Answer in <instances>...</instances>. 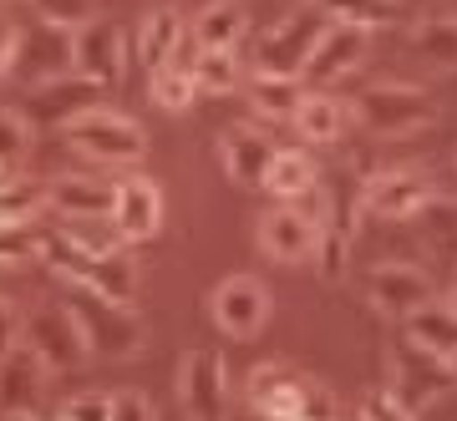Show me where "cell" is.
Returning <instances> with one entry per match:
<instances>
[{
  "label": "cell",
  "instance_id": "d4e9b609",
  "mask_svg": "<svg viewBox=\"0 0 457 421\" xmlns=\"http://www.w3.org/2000/svg\"><path fill=\"white\" fill-rule=\"evenodd\" d=\"M183 36H188V26H183L179 11H173V5H153L143 16V26H137V56H143L147 71H158V66L173 56V46H179Z\"/></svg>",
  "mask_w": 457,
  "mask_h": 421
},
{
  "label": "cell",
  "instance_id": "30bf717a",
  "mask_svg": "<svg viewBox=\"0 0 457 421\" xmlns=\"http://www.w3.org/2000/svg\"><path fill=\"white\" fill-rule=\"evenodd\" d=\"M209 315L224 335H239V341H245V335H254V330L270 320V290L249 275H228V279L213 285Z\"/></svg>",
  "mask_w": 457,
  "mask_h": 421
},
{
  "label": "cell",
  "instance_id": "9a60e30c",
  "mask_svg": "<svg viewBox=\"0 0 457 421\" xmlns=\"http://www.w3.org/2000/svg\"><path fill=\"white\" fill-rule=\"evenodd\" d=\"M275 158H279L275 137L264 128H254V122H239V128H228L224 137H219V162H224V173L234 183H245V188H264Z\"/></svg>",
  "mask_w": 457,
  "mask_h": 421
},
{
  "label": "cell",
  "instance_id": "60d3db41",
  "mask_svg": "<svg viewBox=\"0 0 457 421\" xmlns=\"http://www.w3.org/2000/svg\"><path fill=\"white\" fill-rule=\"evenodd\" d=\"M447 310L457 315V275H453V285H447Z\"/></svg>",
  "mask_w": 457,
  "mask_h": 421
},
{
  "label": "cell",
  "instance_id": "7a4b0ae2",
  "mask_svg": "<svg viewBox=\"0 0 457 421\" xmlns=\"http://www.w3.org/2000/svg\"><path fill=\"white\" fill-rule=\"evenodd\" d=\"M351 117L371 137H407V132H422L437 122V107L422 87H407V81H376L366 87L356 102H351Z\"/></svg>",
  "mask_w": 457,
  "mask_h": 421
},
{
  "label": "cell",
  "instance_id": "4fadbf2b",
  "mask_svg": "<svg viewBox=\"0 0 457 421\" xmlns=\"http://www.w3.org/2000/svg\"><path fill=\"white\" fill-rule=\"evenodd\" d=\"M102 87H92L87 77H77V71H66V77L56 81H41V87H31V102H26V122L31 128H66L71 117H82L87 107H97Z\"/></svg>",
  "mask_w": 457,
  "mask_h": 421
},
{
  "label": "cell",
  "instance_id": "d6a6232c",
  "mask_svg": "<svg viewBox=\"0 0 457 421\" xmlns=\"http://www.w3.org/2000/svg\"><path fill=\"white\" fill-rule=\"evenodd\" d=\"M31 153V122L21 112H0V173H16Z\"/></svg>",
  "mask_w": 457,
  "mask_h": 421
},
{
  "label": "cell",
  "instance_id": "7bdbcfd3",
  "mask_svg": "<svg viewBox=\"0 0 457 421\" xmlns=\"http://www.w3.org/2000/svg\"><path fill=\"white\" fill-rule=\"evenodd\" d=\"M279 5H285V11H300V5H311V0H279Z\"/></svg>",
  "mask_w": 457,
  "mask_h": 421
},
{
  "label": "cell",
  "instance_id": "f1b7e54d",
  "mask_svg": "<svg viewBox=\"0 0 457 421\" xmlns=\"http://www.w3.org/2000/svg\"><path fill=\"white\" fill-rule=\"evenodd\" d=\"M264 188H270L279 203H295V198H305V194H315V188H320V173H315V162L305 158V153L279 147V158H275V168H270Z\"/></svg>",
  "mask_w": 457,
  "mask_h": 421
},
{
  "label": "cell",
  "instance_id": "ac0fdd59",
  "mask_svg": "<svg viewBox=\"0 0 457 421\" xmlns=\"http://www.w3.org/2000/svg\"><path fill=\"white\" fill-rule=\"evenodd\" d=\"M112 224L128 244H143L163 228V194L153 178H122L112 203Z\"/></svg>",
  "mask_w": 457,
  "mask_h": 421
},
{
  "label": "cell",
  "instance_id": "52a82bcc",
  "mask_svg": "<svg viewBox=\"0 0 457 421\" xmlns=\"http://www.w3.org/2000/svg\"><path fill=\"white\" fill-rule=\"evenodd\" d=\"M71 71L87 77L92 87H117L128 77V41H122V26L107 16H92L87 26L71 31Z\"/></svg>",
  "mask_w": 457,
  "mask_h": 421
},
{
  "label": "cell",
  "instance_id": "836d02e7",
  "mask_svg": "<svg viewBox=\"0 0 457 421\" xmlns=\"http://www.w3.org/2000/svg\"><path fill=\"white\" fill-rule=\"evenodd\" d=\"M36 21H46L56 31H77L87 21L97 16V0H31Z\"/></svg>",
  "mask_w": 457,
  "mask_h": 421
},
{
  "label": "cell",
  "instance_id": "9c48e42d",
  "mask_svg": "<svg viewBox=\"0 0 457 421\" xmlns=\"http://www.w3.org/2000/svg\"><path fill=\"white\" fill-rule=\"evenodd\" d=\"M366 300H371L381 315H396V320H407L411 310H422L437 300V290H432V275L427 269H417V264H371V275H366Z\"/></svg>",
  "mask_w": 457,
  "mask_h": 421
},
{
  "label": "cell",
  "instance_id": "83f0119b",
  "mask_svg": "<svg viewBox=\"0 0 457 421\" xmlns=\"http://www.w3.org/2000/svg\"><path fill=\"white\" fill-rule=\"evenodd\" d=\"M311 5L326 21H345L361 31H376V26H392L407 16V0H311Z\"/></svg>",
  "mask_w": 457,
  "mask_h": 421
},
{
  "label": "cell",
  "instance_id": "4316f807",
  "mask_svg": "<svg viewBox=\"0 0 457 421\" xmlns=\"http://www.w3.org/2000/svg\"><path fill=\"white\" fill-rule=\"evenodd\" d=\"M345 122H351V112H345V102L330 97V92H305V102L295 107V128H300L305 143H336L345 132Z\"/></svg>",
  "mask_w": 457,
  "mask_h": 421
},
{
  "label": "cell",
  "instance_id": "ffe728a7",
  "mask_svg": "<svg viewBox=\"0 0 457 421\" xmlns=\"http://www.w3.org/2000/svg\"><path fill=\"white\" fill-rule=\"evenodd\" d=\"M249 406L260 411V417L270 421H295V411H300V391H305V376L290 371V366H279V360H270V366H254V376H249Z\"/></svg>",
  "mask_w": 457,
  "mask_h": 421
},
{
  "label": "cell",
  "instance_id": "ee69618b",
  "mask_svg": "<svg viewBox=\"0 0 457 421\" xmlns=\"http://www.w3.org/2000/svg\"><path fill=\"white\" fill-rule=\"evenodd\" d=\"M5 421H36V417H5Z\"/></svg>",
  "mask_w": 457,
  "mask_h": 421
},
{
  "label": "cell",
  "instance_id": "74e56055",
  "mask_svg": "<svg viewBox=\"0 0 457 421\" xmlns=\"http://www.w3.org/2000/svg\"><path fill=\"white\" fill-rule=\"evenodd\" d=\"M112 421H158V406L143 391H117L112 396Z\"/></svg>",
  "mask_w": 457,
  "mask_h": 421
},
{
  "label": "cell",
  "instance_id": "7c38bea8",
  "mask_svg": "<svg viewBox=\"0 0 457 421\" xmlns=\"http://www.w3.org/2000/svg\"><path fill=\"white\" fill-rule=\"evenodd\" d=\"M432 203H437L432 178L417 168H392V173H376L366 183V213H376V219H417Z\"/></svg>",
  "mask_w": 457,
  "mask_h": 421
},
{
  "label": "cell",
  "instance_id": "603a6c76",
  "mask_svg": "<svg viewBox=\"0 0 457 421\" xmlns=\"http://www.w3.org/2000/svg\"><path fill=\"white\" fill-rule=\"evenodd\" d=\"M188 31H194V41L204 51H234L249 31V5L245 0H209Z\"/></svg>",
  "mask_w": 457,
  "mask_h": 421
},
{
  "label": "cell",
  "instance_id": "d590c367",
  "mask_svg": "<svg viewBox=\"0 0 457 421\" xmlns=\"http://www.w3.org/2000/svg\"><path fill=\"white\" fill-rule=\"evenodd\" d=\"M56 421H112V396H102V391H82V396L62 401Z\"/></svg>",
  "mask_w": 457,
  "mask_h": 421
},
{
  "label": "cell",
  "instance_id": "8fae6325",
  "mask_svg": "<svg viewBox=\"0 0 457 421\" xmlns=\"http://www.w3.org/2000/svg\"><path fill=\"white\" fill-rule=\"evenodd\" d=\"M11 71L41 87V81H56L71 71V31H56L46 21H31L26 31H16V62Z\"/></svg>",
  "mask_w": 457,
  "mask_h": 421
},
{
  "label": "cell",
  "instance_id": "7402d4cb",
  "mask_svg": "<svg viewBox=\"0 0 457 421\" xmlns=\"http://www.w3.org/2000/svg\"><path fill=\"white\" fill-rule=\"evenodd\" d=\"M402 341L427 351V356L447 360L457 351V315L447 310V300H432V305L411 310L407 320H402Z\"/></svg>",
  "mask_w": 457,
  "mask_h": 421
},
{
  "label": "cell",
  "instance_id": "8992f818",
  "mask_svg": "<svg viewBox=\"0 0 457 421\" xmlns=\"http://www.w3.org/2000/svg\"><path fill=\"white\" fill-rule=\"evenodd\" d=\"M326 26H330V21L320 16L315 5L285 11V16L260 36V46H254V71H264V77H300Z\"/></svg>",
  "mask_w": 457,
  "mask_h": 421
},
{
  "label": "cell",
  "instance_id": "f35d334b",
  "mask_svg": "<svg viewBox=\"0 0 457 421\" xmlns=\"http://www.w3.org/2000/svg\"><path fill=\"white\" fill-rule=\"evenodd\" d=\"M16 345H21V315H16V310H11V300L0 294V360L11 356Z\"/></svg>",
  "mask_w": 457,
  "mask_h": 421
},
{
  "label": "cell",
  "instance_id": "8d00e7d4",
  "mask_svg": "<svg viewBox=\"0 0 457 421\" xmlns=\"http://www.w3.org/2000/svg\"><path fill=\"white\" fill-rule=\"evenodd\" d=\"M356 421H417V417L396 401L392 391H366L361 406H356Z\"/></svg>",
  "mask_w": 457,
  "mask_h": 421
},
{
  "label": "cell",
  "instance_id": "5b68a950",
  "mask_svg": "<svg viewBox=\"0 0 457 421\" xmlns=\"http://www.w3.org/2000/svg\"><path fill=\"white\" fill-rule=\"evenodd\" d=\"M21 341H26V351H31L46 371H77V366L92 360V351H87L66 300H36V305L26 310V320H21Z\"/></svg>",
  "mask_w": 457,
  "mask_h": 421
},
{
  "label": "cell",
  "instance_id": "1f68e13d",
  "mask_svg": "<svg viewBox=\"0 0 457 421\" xmlns=\"http://www.w3.org/2000/svg\"><path fill=\"white\" fill-rule=\"evenodd\" d=\"M62 228L82 244L92 260H97V254H112V249H128V239L117 234L112 219H62Z\"/></svg>",
  "mask_w": 457,
  "mask_h": 421
},
{
  "label": "cell",
  "instance_id": "277c9868",
  "mask_svg": "<svg viewBox=\"0 0 457 421\" xmlns=\"http://www.w3.org/2000/svg\"><path fill=\"white\" fill-rule=\"evenodd\" d=\"M320 224H326V198L320 188L305 198H295V203H279V209L260 213V228H254V239L270 260L279 264H305L315 254V244H320Z\"/></svg>",
  "mask_w": 457,
  "mask_h": 421
},
{
  "label": "cell",
  "instance_id": "b9f144b4",
  "mask_svg": "<svg viewBox=\"0 0 457 421\" xmlns=\"http://www.w3.org/2000/svg\"><path fill=\"white\" fill-rule=\"evenodd\" d=\"M447 376H453V386H457V351L447 356Z\"/></svg>",
  "mask_w": 457,
  "mask_h": 421
},
{
  "label": "cell",
  "instance_id": "e0dca14e",
  "mask_svg": "<svg viewBox=\"0 0 457 421\" xmlns=\"http://www.w3.org/2000/svg\"><path fill=\"white\" fill-rule=\"evenodd\" d=\"M117 183L87 178V173H66V178L46 183V213L56 219H112Z\"/></svg>",
  "mask_w": 457,
  "mask_h": 421
},
{
  "label": "cell",
  "instance_id": "484cf974",
  "mask_svg": "<svg viewBox=\"0 0 457 421\" xmlns=\"http://www.w3.org/2000/svg\"><path fill=\"white\" fill-rule=\"evenodd\" d=\"M411 51L432 71H457V16H422L411 26Z\"/></svg>",
  "mask_w": 457,
  "mask_h": 421
},
{
  "label": "cell",
  "instance_id": "cb8c5ba5",
  "mask_svg": "<svg viewBox=\"0 0 457 421\" xmlns=\"http://www.w3.org/2000/svg\"><path fill=\"white\" fill-rule=\"evenodd\" d=\"M239 92H245V102L254 107V117L295 122V107L305 102V81H300V77H264V71H254Z\"/></svg>",
  "mask_w": 457,
  "mask_h": 421
},
{
  "label": "cell",
  "instance_id": "d6986e66",
  "mask_svg": "<svg viewBox=\"0 0 457 421\" xmlns=\"http://www.w3.org/2000/svg\"><path fill=\"white\" fill-rule=\"evenodd\" d=\"M46 376H51L46 366L26 345H16L0 360V417H31L36 401L46 396Z\"/></svg>",
  "mask_w": 457,
  "mask_h": 421
},
{
  "label": "cell",
  "instance_id": "e575fe53",
  "mask_svg": "<svg viewBox=\"0 0 457 421\" xmlns=\"http://www.w3.org/2000/svg\"><path fill=\"white\" fill-rule=\"evenodd\" d=\"M295 421H341V401L330 396V386H320V381L305 376V391H300V411H295Z\"/></svg>",
  "mask_w": 457,
  "mask_h": 421
},
{
  "label": "cell",
  "instance_id": "2e32d148",
  "mask_svg": "<svg viewBox=\"0 0 457 421\" xmlns=\"http://www.w3.org/2000/svg\"><path fill=\"white\" fill-rule=\"evenodd\" d=\"M366 36L361 26H345V21H330L326 31H320V41H315L311 62H305V71H300V81L305 87H330V81L351 77L361 66V56H366Z\"/></svg>",
  "mask_w": 457,
  "mask_h": 421
},
{
  "label": "cell",
  "instance_id": "f546056e",
  "mask_svg": "<svg viewBox=\"0 0 457 421\" xmlns=\"http://www.w3.org/2000/svg\"><path fill=\"white\" fill-rule=\"evenodd\" d=\"M194 87L198 92H209V97L239 92V87H245V77H239V56H234V51H198Z\"/></svg>",
  "mask_w": 457,
  "mask_h": 421
},
{
  "label": "cell",
  "instance_id": "5bb4252c",
  "mask_svg": "<svg viewBox=\"0 0 457 421\" xmlns=\"http://www.w3.org/2000/svg\"><path fill=\"white\" fill-rule=\"evenodd\" d=\"M447 381H453V376H447V360L427 356V351H417V345H407V341L396 345V356H392V396L407 406L411 417H417L422 406L437 401Z\"/></svg>",
  "mask_w": 457,
  "mask_h": 421
},
{
  "label": "cell",
  "instance_id": "3957f363",
  "mask_svg": "<svg viewBox=\"0 0 457 421\" xmlns=\"http://www.w3.org/2000/svg\"><path fill=\"white\" fill-rule=\"evenodd\" d=\"M62 132L82 158L107 162V168H128V162H137L147 153V132L137 128L128 112H112V107H87V112L71 117Z\"/></svg>",
  "mask_w": 457,
  "mask_h": 421
},
{
  "label": "cell",
  "instance_id": "ab89813d",
  "mask_svg": "<svg viewBox=\"0 0 457 421\" xmlns=\"http://www.w3.org/2000/svg\"><path fill=\"white\" fill-rule=\"evenodd\" d=\"M11 62H16V26L0 16V77H11Z\"/></svg>",
  "mask_w": 457,
  "mask_h": 421
},
{
  "label": "cell",
  "instance_id": "4dcf8cb0",
  "mask_svg": "<svg viewBox=\"0 0 457 421\" xmlns=\"http://www.w3.org/2000/svg\"><path fill=\"white\" fill-rule=\"evenodd\" d=\"M147 87H153V102L168 107V112H183V107H194V97H198L194 71H179V66H158V71H147Z\"/></svg>",
  "mask_w": 457,
  "mask_h": 421
},
{
  "label": "cell",
  "instance_id": "ba28073f",
  "mask_svg": "<svg viewBox=\"0 0 457 421\" xmlns=\"http://www.w3.org/2000/svg\"><path fill=\"white\" fill-rule=\"evenodd\" d=\"M179 406L188 421H224L228 417V371L219 351H188L179 360Z\"/></svg>",
  "mask_w": 457,
  "mask_h": 421
},
{
  "label": "cell",
  "instance_id": "6da1fadb",
  "mask_svg": "<svg viewBox=\"0 0 457 421\" xmlns=\"http://www.w3.org/2000/svg\"><path fill=\"white\" fill-rule=\"evenodd\" d=\"M66 310H71V320H77V330H82V341H87L92 356L132 360V356H143L147 351V325L137 320V310L132 305H112V300H102V294L71 285Z\"/></svg>",
  "mask_w": 457,
  "mask_h": 421
},
{
  "label": "cell",
  "instance_id": "44dd1931",
  "mask_svg": "<svg viewBox=\"0 0 457 421\" xmlns=\"http://www.w3.org/2000/svg\"><path fill=\"white\" fill-rule=\"evenodd\" d=\"M82 290L112 300V305H137V290H143V269L132 260L128 249H112V254H97L87 260V275H82Z\"/></svg>",
  "mask_w": 457,
  "mask_h": 421
}]
</instances>
